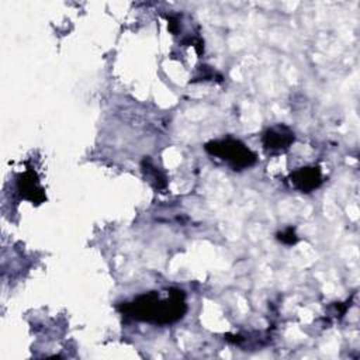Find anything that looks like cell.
Masks as SVG:
<instances>
[{
    "label": "cell",
    "instance_id": "7a4b0ae2",
    "mask_svg": "<svg viewBox=\"0 0 360 360\" xmlns=\"http://www.w3.org/2000/svg\"><path fill=\"white\" fill-rule=\"evenodd\" d=\"M205 150L229 165L233 170L248 169L257 160L253 150H250L243 142L233 138L211 141L205 143Z\"/></svg>",
    "mask_w": 360,
    "mask_h": 360
},
{
    "label": "cell",
    "instance_id": "6da1fadb",
    "mask_svg": "<svg viewBox=\"0 0 360 360\" xmlns=\"http://www.w3.org/2000/svg\"><path fill=\"white\" fill-rule=\"evenodd\" d=\"M121 309L138 321L167 325L181 319L187 311V305L184 292L172 288L167 298H160L159 292L150 291L135 298L132 302H127Z\"/></svg>",
    "mask_w": 360,
    "mask_h": 360
},
{
    "label": "cell",
    "instance_id": "5b68a950",
    "mask_svg": "<svg viewBox=\"0 0 360 360\" xmlns=\"http://www.w3.org/2000/svg\"><path fill=\"white\" fill-rule=\"evenodd\" d=\"M17 190L21 197L30 200L32 204H39L45 200V194L42 187L38 183V177L34 172H25L17 180Z\"/></svg>",
    "mask_w": 360,
    "mask_h": 360
},
{
    "label": "cell",
    "instance_id": "52a82bcc",
    "mask_svg": "<svg viewBox=\"0 0 360 360\" xmlns=\"http://www.w3.org/2000/svg\"><path fill=\"white\" fill-rule=\"evenodd\" d=\"M277 239L285 245H294L297 242V235H295V231L294 228H287L284 229L283 232L277 233Z\"/></svg>",
    "mask_w": 360,
    "mask_h": 360
},
{
    "label": "cell",
    "instance_id": "3957f363",
    "mask_svg": "<svg viewBox=\"0 0 360 360\" xmlns=\"http://www.w3.org/2000/svg\"><path fill=\"white\" fill-rule=\"evenodd\" d=\"M295 136L294 132L285 125H276L264 131L262 136L263 149L269 155H278L290 149Z\"/></svg>",
    "mask_w": 360,
    "mask_h": 360
},
{
    "label": "cell",
    "instance_id": "8992f818",
    "mask_svg": "<svg viewBox=\"0 0 360 360\" xmlns=\"http://www.w3.org/2000/svg\"><path fill=\"white\" fill-rule=\"evenodd\" d=\"M142 172L146 179V181L155 188V190H163L167 186V179L163 172H160L149 158H145L142 160Z\"/></svg>",
    "mask_w": 360,
    "mask_h": 360
},
{
    "label": "cell",
    "instance_id": "277c9868",
    "mask_svg": "<svg viewBox=\"0 0 360 360\" xmlns=\"http://www.w3.org/2000/svg\"><path fill=\"white\" fill-rule=\"evenodd\" d=\"M322 172L318 166H305L290 174V183L301 193H311L322 184Z\"/></svg>",
    "mask_w": 360,
    "mask_h": 360
}]
</instances>
